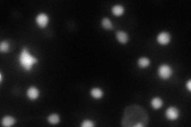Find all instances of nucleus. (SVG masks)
Returning a JSON list of instances; mask_svg holds the SVG:
<instances>
[{"instance_id": "obj_1", "label": "nucleus", "mask_w": 191, "mask_h": 127, "mask_svg": "<svg viewBox=\"0 0 191 127\" xmlns=\"http://www.w3.org/2000/svg\"><path fill=\"white\" fill-rule=\"evenodd\" d=\"M149 118L144 109L138 105L128 106L122 119V125L125 127H143L148 125Z\"/></svg>"}, {"instance_id": "obj_2", "label": "nucleus", "mask_w": 191, "mask_h": 127, "mask_svg": "<svg viewBox=\"0 0 191 127\" xmlns=\"http://www.w3.org/2000/svg\"><path fill=\"white\" fill-rule=\"evenodd\" d=\"M19 61L26 71H29L31 70L33 65L38 62V60L34 56L29 54L27 48H23L19 56Z\"/></svg>"}, {"instance_id": "obj_3", "label": "nucleus", "mask_w": 191, "mask_h": 127, "mask_svg": "<svg viewBox=\"0 0 191 127\" xmlns=\"http://www.w3.org/2000/svg\"><path fill=\"white\" fill-rule=\"evenodd\" d=\"M158 73H159V75L160 77L162 78V79H166L171 76V75H172V73H173V71H172V69H171L169 65H162L159 68Z\"/></svg>"}, {"instance_id": "obj_4", "label": "nucleus", "mask_w": 191, "mask_h": 127, "mask_svg": "<svg viewBox=\"0 0 191 127\" xmlns=\"http://www.w3.org/2000/svg\"><path fill=\"white\" fill-rule=\"evenodd\" d=\"M36 22L38 24V25L41 28H45L49 22V18L46 14L42 13L37 16L36 18Z\"/></svg>"}, {"instance_id": "obj_5", "label": "nucleus", "mask_w": 191, "mask_h": 127, "mask_svg": "<svg viewBox=\"0 0 191 127\" xmlns=\"http://www.w3.org/2000/svg\"><path fill=\"white\" fill-rule=\"evenodd\" d=\"M166 116L170 120H176L179 116V110L176 107H174V106H170L166 110Z\"/></svg>"}, {"instance_id": "obj_6", "label": "nucleus", "mask_w": 191, "mask_h": 127, "mask_svg": "<svg viewBox=\"0 0 191 127\" xmlns=\"http://www.w3.org/2000/svg\"><path fill=\"white\" fill-rule=\"evenodd\" d=\"M170 39H171V37L167 32H162L157 37L158 42L160 45H167L170 42Z\"/></svg>"}, {"instance_id": "obj_7", "label": "nucleus", "mask_w": 191, "mask_h": 127, "mask_svg": "<svg viewBox=\"0 0 191 127\" xmlns=\"http://www.w3.org/2000/svg\"><path fill=\"white\" fill-rule=\"evenodd\" d=\"M116 38L121 44H126L128 42V34L124 31H118L116 33Z\"/></svg>"}, {"instance_id": "obj_8", "label": "nucleus", "mask_w": 191, "mask_h": 127, "mask_svg": "<svg viewBox=\"0 0 191 127\" xmlns=\"http://www.w3.org/2000/svg\"><path fill=\"white\" fill-rule=\"evenodd\" d=\"M27 96L30 99H36L39 96V90L35 87H30L27 91Z\"/></svg>"}, {"instance_id": "obj_9", "label": "nucleus", "mask_w": 191, "mask_h": 127, "mask_svg": "<svg viewBox=\"0 0 191 127\" xmlns=\"http://www.w3.org/2000/svg\"><path fill=\"white\" fill-rule=\"evenodd\" d=\"M15 122H16L15 119L11 116L4 117L2 120V125H3V126H6V127L11 126V125H14Z\"/></svg>"}, {"instance_id": "obj_10", "label": "nucleus", "mask_w": 191, "mask_h": 127, "mask_svg": "<svg viewBox=\"0 0 191 127\" xmlns=\"http://www.w3.org/2000/svg\"><path fill=\"white\" fill-rule=\"evenodd\" d=\"M111 11H112L114 15H116V16H121L124 12V8L121 5H116V6H114L112 7Z\"/></svg>"}, {"instance_id": "obj_11", "label": "nucleus", "mask_w": 191, "mask_h": 127, "mask_svg": "<svg viewBox=\"0 0 191 127\" xmlns=\"http://www.w3.org/2000/svg\"><path fill=\"white\" fill-rule=\"evenodd\" d=\"M151 106L155 110L161 108L162 106V100L160 98H158V97L154 98L153 99L151 100Z\"/></svg>"}, {"instance_id": "obj_12", "label": "nucleus", "mask_w": 191, "mask_h": 127, "mask_svg": "<svg viewBox=\"0 0 191 127\" xmlns=\"http://www.w3.org/2000/svg\"><path fill=\"white\" fill-rule=\"evenodd\" d=\"M101 25L105 29H113V25H112V22H111L109 18H104L101 21Z\"/></svg>"}, {"instance_id": "obj_13", "label": "nucleus", "mask_w": 191, "mask_h": 127, "mask_svg": "<svg viewBox=\"0 0 191 127\" xmlns=\"http://www.w3.org/2000/svg\"><path fill=\"white\" fill-rule=\"evenodd\" d=\"M103 91L101 89V88H95L92 89L91 91V95L93 96V98L95 99H100L103 96Z\"/></svg>"}, {"instance_id": "obj_14", "label": "nucleus", "mask_w": 191, "mask_h": 127, "mask_svg": "<svg viewBox=\"0 0 191 127\" xmlns=\"http://www.w3.org/2000/svg\"><path fill=\"white\" fill-rule=\"evenodd\" d=\"M138 65L142 69L147 68L150 65V60L147 57H141L138 61Z\"/></svg>"}, {"instance_id": "obj_15", "label": "nucleus", "mask_w": 191, "mask_h": 127, "mask_svg": "<svg viewBox=\"0 0 191 127\" xmlns=\"http://www.w3.org/2000/svg\"><path fill=\"white\" fill-rule=\"evenodd\" d=\"M48 121L50 124L55 125V124H57L60 122V118L57 114H53V115H50L48 117Z\"/></svg>"}, {"instance_id": "obj_16", "label": "nucleus", "mask_w": 191, "mask_h": 127, "mask_svg": "<svg viewBox=\"0 0 191 127\" xmlns=\"http://www.w3.org/2000/svg\"><path fill=\"white\" fill-rule=\"evenodd\" d=\"M10 49V45H9L8 42H2L0 44V52H7Z\"/></svg>"}, {"instance_id": "obj_17", "label": "nucleus", "mask_w": 191, "mask_h": 127, "mask_svg": "<svg viewBox=\"0 0 191 127\" xmlns=\"http://www.w3.org/2000/svg\"><path fill=\"white\" fill-rule=\"evenodd\" d=\"M80 125L82 127H93L94 126V123L90 120H84Z\"/></svg>"}, {"instance_id": "obj_18", "label": "nucleus", "mask_w": 191, "mask_h": 127, "mask_svg": "<svg viewBox=\"0 0 191 127\" xmlns=\"http://www.w3.org/2000/svg\"><path fill=\"white\" fill-rule=\"evenodd\" d=\"M190 84H191V81L190 80H189V81H188V83H187V87H188V90H189V91H191Z\"/></svg>"}]
</instances>
